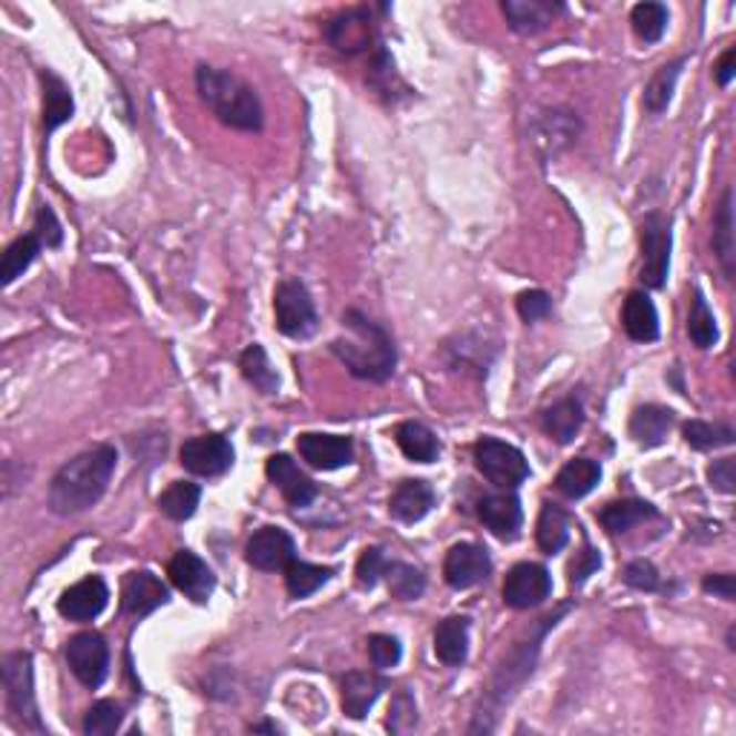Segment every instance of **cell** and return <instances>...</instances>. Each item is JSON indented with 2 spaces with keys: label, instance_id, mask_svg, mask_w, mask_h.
<instances>
[{
  "label": "cell",
  "instance_id": "obj_1",
  "mask_svg": "<svg viewBox=\"0 0 736 736\" xmlns=\"http://www.w3.org/2000/svg\"><path fill=\"white\" fill-rule=\"evenodd\" d=\"M115 463H119V454L110 443H99L67 460L64 467L52 474L50 495H47L50 510L61 518H70L95 507L113 481Z\"/></svg>",
  "mask_w": 736,
  "mask_h": 736
},
{
  "label": "cell",
  "instance_id": "obj_2",
  "mask_svg": "<svg viewBox=\"0 0 736 736\" xmlns=\"http://www.w3.org/2000/svg\"><path fill=\"white\" fill-rule=\"evenodd\" d=\"M328 348L360 380L386 382L395 375L397 348L391 334L357 308L343 314V337L331 340Z\"/></svg>",
  "mask_w": 736,
  "mask_h": 736
},
{
  "label": "cell",
  "instance_id": "obj_3",
  "mask_svg": "<svg viewBox=\"0 0 736 736\" xmlns=\"http://www.w3.org/2000/svg\"><path fill=\"white\" fill-rule=\"evenodd\" d=\"M196 90L198 99L205 101L225 127L245 130V133H259L265 124L263 101L256 95L248 81H242L234 72L219 70V67H196Z\"/></svg>",
  "mask_w": 736,
  "mask_h": 736
},
{
  "label": "cell",
  "instance_id": "obj_4",
  "mask_svg": "<svg viewBox=\"0 0 736 736\" xmlns=\"http://www.w3.org/2000/svg\"><path fill=\"white\" fill-rule=\"evenodd\" d=\"M3 694H7V708L9 714L29 730L43 734V723L38 716V702H35V673H32V653L14 651L3 656Z\"/></svg>",
  "mask_w": 736,
  "mask_h": 736
},
{
  "label": "cell",
  "instance_id": "obj_5",
  "mask_svg": "<svg viewBox=\"0 0 736 736\" xmlns=\"http://www.w3.org/2000/svg\"><path fill=\"white\" fill-rule=\"evenodd\" d=\"M276 331L290 340H308L319 328L317 305L299 279H283L274 290Z\"/></svg>",
  "mask_w": 736,
  "mask_h": 736
},
{
  "label": "cell",
  "instance_id": "obj_6",
  "mask_svg": "<svg viewBox=\"0 0 736 736\" xmlns=\"http://www.w3.org/2000/svg\"><path fill=\"white\" fill-rule=\"evenodd\" d=\"M474 467L489 483L501 489H518L530 478L524 452L498 438H481L474 443Z\"/></svg>",
  "mask_w": 736,
  "mask_h": 736
},
{
  "label": "cell",
  "instance_id": "obj_7",
  "mask_svg": "<svg viewBox=\"0 0 736 736\" xmlns=\"http://www.w3.org/2000/svg\"><path fill=\"white\" fill-rule=\"evenodd\" d=\"M638 231H642V283L653 290L665 288L673 248L671 219L665 213L653 211L644 216Z\"/></svg>",
  "mask_w": 736,
  "mask_h": 736
},
{
  "label": "cell",
  "instance_id": "obj_8",
  "mask_svg": "<svg viewBox=\"0 0 736 736\" xmlns=\"http://www.w3.org/2000/svg\"><path fill=\"white\" fill-rule=\"evenodd\" d=\"M581 135V119L579 113L566 110V106H552L544 110L539 119L532 121V147L539 150V156L544 162L559 159L561 153L573 147Z\"/></svg>",
  "mask_w": 736,
  "mask_h": 736
},
{
  "label": "cell",
  "instance_id": "obj_9",
  "mask_svg": "<svg viewBox=\"0 0 736 736\" xmlns=\"http://www.w3.org/2000/svg\"><path fill=\"white\" fill-rule=\"evenodd\" d=\"M67 665H70L72 676L84 687L95 691L104 685L106 671H110V647L106 638L95 631L75 633L67 642Z\"/></svg>",
  "mask_w": 736,
  "mask_h": 736
},
{
  "label": "cell",
  "instance_id": "obj_10",
  "mask_svg": "<svg viewBox=\"0 0 736 736\" xmlns=\"http://www.w3.org/2000/svg\"><path fill=\"white\" fill-rule=\"evenodd\" d=\"M234 443L225 435H198V438L184 440L178 449V460L196 478H219L234 467Z\"/></svg>",
  "mask_w": 736,
  "mask_h": 736
},
{
  "label": "cell",
  "instance_id": "obj_11",
  "mask_svg": "<svg viewBox=\"0 0 736 736\" xmlns=\"http://www.w3.org/2000/svg\"><path fill=\"white\" fill-rule=\"evenodd\" d=\"M552 593V575L544 564L535 561H521L507 573L503 579V604L512 610H530L539 607L550 599Z\"/></svg>",
  "mask_w": 736,
  "mask_h": 736
},
{
  "label": "cell",
  "instance_id": "obj_12",
  "mask_svg": "<svg viewBox=\"0 0 736 736\" xmlns=\"http://www.w3.org/2000/svg\"><path fill=\"white\" fill-rule=\"evenodd\" d=\"M294 559H297V544L283 527H263L245 544V561L263 573H276V570L285 573V566Z\"/></svg>",
  "mask_w": 736,
  "mask_h": 736
},
{
  "label": "cell",
  "instance_id": "obj_13",
  "mask_svg": "<svg viewBox=\"0 0 736 736\" xmlns=\"http://www.w3.org/2000/svg\"><path fill=\"white\" fill-rule=\"evenodd\" d=\"M326 38L337 52L346 55H357V52H368L375 47L377 29L371 21V12L366 7L346 9L337 18H331L326 27Z\"/></svg>",
  "mask_w": 736,
  "mask_h": 736
},
{
  "label": "cell",
  "instance_id": "obj_14",
  "mask_svg": "<svg viewBox=\"0 0 736 736\" xmlns=\"http://www.w3.org/2000/svg\"><path fill=\"white\" fill-rule=\"evenodd\" d=\"M492 573V561H489V552L481 544H472V541H460L452 550L447 552V561H443V579L452 590H469L478 587L481 581L489 579Z\"/></svg>",
  "mask_w": 736,
  "mask_h": 736
},
{
  "label": "cell",
  "instance_id": "obj_15",
  "mask_svg": "<svg viewBox=\"0 0 736 736\" xmlns=\"http://www.w3.org/2000/svg\"><path fill=\"white\" fill-rule=\"evenodd\" d=\"M297 452L308 467L334 472V469L348 467L355 460V440L346 435L305 432L297 438Z\"/></svg>",
  "mask_w": 736,
  "mask_h": 736
},
{
  "label": "cell",
  "instance_id": "obj_16",
  "mask_svg": "<svg viewBox=\"0 0 736 736\" xmlns=\"http://www.w3.org/2000/svg\"><path fill=\"white\" fill-rule=\"evenodd\" d=\"M171 602V590L164 584L159 575H153L150 570H135V573L124 575V584H121V607L127 616L144 619L150 616L153 610L164 607Z\"/></svg>",
  "mask_w": 736,
  "mask_h": 736
},
{
  "label": "cell",
  "instance_id": "obj_17",
  "mask_svg": "<svg viewBox=\"0 0 736 736\" xmlns=\"http://www.w3.org/2000/svg\"><path fill=\"white\" fill-rule=\"evenodd\" d=\"M167 573H171L173 587H176L178 593L187 595L191 602L196 604L211 602L213 590H216V575H213V570L205 564V561L198 559L196 552L178 550L171 559Z\"/></svg>",
  "mask_w": 736,
  "mask_h": 736
},
{
  "label": "cell",
  "instance_id": "obj_18",
  "mask_svg": "<svg viewBox=\"0 0 736 736\" xmlns=\"http://www.w3.org/2000/svg\"><path fill=\"white\" fill-rule=\"evenodd\" d=\"M106 602H110L106 581L101 575H86L79 584L64 590V595L58 599V613L70 622H92L104 613Z\"/></svg>",
  "mask_w": 736,
  "mask_h": 736
},
{
  "label": "cell",
  "instance_id": "obj_19",
  "mask_svg": "<svg viewBox=\"0 0 736 736\" xmlns=\"http://www.w3.org/2000/svg\"><path fill=\"white\" fill-rule=\"evenodd\" d=\"M265 472H268V481L283 492L285 501L290 507H297V510L311 507L314 498H317V483L297 467V460L290 458V454H270Z\"/></svg>",
  "mask_w": 736,
  "mask_h": 736
},
{
  "label": "cell",
  "instance_id": "obj_20",
  "mask_svg": "<svg viewBox=\"0 0 736 736\" xmlns=\"http://www.w3.org/2000/svg\"><path fill=\"white\" fill-rule=\"evenodd\" d=\"M478 518L501 541H515L521 535V527H524V510H521V501L512 492L483 495L478 501Z\"/></svg>",
  "mask_w": 736,
  "mask_h": 736
},
{
  "label": "cell",
  "instance_id": "obj_21",
  "mask_svg": "<svg viewBox=\"0 0 736 736\" xmlns=\"http://www.w3.org/2000/svg\"><path fill=\"white\" fill-rule=\"evenodd\" d=\"M501 9L518 35H539L566 12L561 0H503Z\"/></svg>",
  "mask_w": 736,
  "mask_h": 736
},
{
  "label": "cell",
  "instance_id": "obj_22",
  "mask_svg": "<svg viewBox=\"0 0 736 736\" xmlns=\"http://www.w3.org/2000/svg\"><path fill=\"white\" fill-rule=\"evenodd\" d=\"M539 642L541 638H535L532 647H527V644L515 647V651L510 653V658L498 667V673L492 676V685H489L487 705H495V708H501L503 702H510V694H515V687L532 673L535 656H539Z\"/></svg>",
  "mask_w": 736,
  "mask_h": 736
},
{
  "label": "cell",
  "instance_id": "obj_23",
  "mask_svg": "<svg viewBox=\"0 0 736 736\" xmlns=\"http://www.w3.org/2000/svg\"><path fill=\"white\" fill-rule=\"evenodd\" d=\"M343 711L351 719H362L375 708L382 691H389V679L371 671H351L343 676Z\"/></svg>",
  "mask_w": 736,
  "mask_h": 736
},
{
  "label": "cell",
  "instance_id": "obj_24",
  "mask_svg": "<svg viewBox=\"0 0 736 736\" xmlns=\"http://www.w3.org/2000/svg\"><path fill=\"white\" fill-rule=\"evenodd\" d=\"M435 507V489L420 478H409L395 487L389 498V515L400 524H418Z\"/></svg>",
  "mask_w": 736,
  "mask_h": 736
},
{
  "label": "cell",
  "instance_id": "obj_25",
  "mask_svg": "<svg viewBox=\"0 0 736 736\" xmlns=\"http://www.w3.org/2000/svg\"><path fill=\"white\" fill-rule=\"evenodd\" d=\"M673 423H676V415H673L671 409H665V406H638L631 418V438L636 440L642 449H656L667 440V432L673 429Z\"/></svg>",
  "mask_w": 736,
  "mask_h": 736
},
{
  "label": "cell",
  "instance_id": "obj_26",
  "mask_svg": "<svg viewBox=\"0 0 736 736\" xmlns=\"http://www.w3.org/2000/svg\"><path fill=\"white\" fill-rule=\"evenodd\" d=\"M41 86H43V133H55L61 124L72 119L75 113V101L61 75L52 70H41Z\"/></svg>",
  "mask_w": 736,
  "mask_h": 736
},
{
  "label": "cell",
  "instance_id": "obj_27",
  "mask_svg": "<svg viewBox=\"0 0 736 736\" xmlns=\"http://www.w3.org/2000/svg\"><path fill=\"white\" fill-rule=\"evenodd\" d=\"M622 326L633 343H653L658 340V311L653 299L644 290H633L624 299Z\"/></svg>",
  "mask_w": 736,
  "mask_h": 736
},
{
  "label": "cell",
  "instance_id": "obj_28",
  "mask_svg": "<svg viewBox=\"0 0 736 736\" xmlns=\"http://www.w3.org/2000/svg\"><path fill=\"white\" fill-rule=\"evenodd\" d=\"M595 518H599V524H602L610 535H624V532H631L633 527L644 524V521H651V518H658V510L647 501L624 498V501L604 503L602 510L595 512Z\"/></svg>",
  "mask_w": 736,
  "mask_h": 736
},
{
  "label": "cell",
  "instance_id": "obj_29",
  "mask_svg": "<svg viewBox=\"0 0 736 736\" xmlns=\"http://www.w3.org/2000/svg\"><path fill=\"white\" fill-rule=\"evenodd\" d=\"M435 656L447 667L467 665L469 656V619L449 616L435 631Z\"/></svg>",
  "mask_w": 736,
  "mask_h": 736
},
{
  "label": "cell",
  "instance_id": "obj_30",
  "mask_svg": "<svg viewBox=\"0 0 736 736\" xmlns=\"http://www.w3.org/2000/svg\"><path fill=\"white\" fill-rule=\"evenodd\" d=\"M599 481H602L599 460L573 458L555 474V489H559L564 498H570V501H579V498H587L590 492L599 487Z\"/></svg>",
  "mask_w": 736,
  "mask_h": 736
},
{
  "label": "cell",
  "instance_id": "obj_31",
  "mask_svg": "<svg viewBox=\"0 0 736 736\" xmlns=\"http://www.w3.org/2000/svg\"><path fill=\"white\" fill-rule=\"evenodd\" d=\"M395 440L400 452L406 454L415 463H435L440 454V440L435 438V432L420 420H403V423L395 429Z\"/></svg>",
  "mask_w": 736,
  "mask_h": 736
},
{
  "label": "cell",
  "instance_id": "obj_32",
  "mask_svg": "<svg viewBox=\"0 0 736 736\" xmlns=\"http://www.w3.org/2000/svg\"><path fill=\"white\" fill-rule=\"evenodd\" d=\"M541 426H544V432L550 435L555 443L566 447V443H573L575 435H579L581 426H584V409H581L575 397H564V400L552 403L550 409L544 411Z\"/></svg>",
  "mask_w": 736,
  "mask_h": 736
},
{
  "label": "cell",
  "instance_id": "obj_33",
  "mask_svg": "<svg viewBox=\"0 0 736 736\" xmlns=\"http://www.w3.org/2000/svg\"><path fill=\"white\" fill-rule=\"evenodd\" d=\"M714 254L723 265L725 276L734 279V263H736V245H734V191L725 187L719 207L714 216Z\"/></svg>",
  "mask_w": 736,
  "mask_h": 736
},
{
  "label": "cell",
  "instance_id": "obj_34",
  "mask_svg": "<svg viewBox=\"0 0 736 736\" xmlns=\"http://www.w3.org/2000/svg\"><path fill=\"white\" fill-rule=\"evenodd\" d=\"M685 64H687V58H676V61H671V64H662L656 72H653L651 81H647V86H644V95H642L644 113H651V115L665 113L667 106H671L673 92H676V81H679L682 67Z\"/></svg>",
  "mask_w": 736,
  "mask_h": 736
},
{
  "label": "cell",
  "instance_id": "obj_35",
  "mask_svg": "<svg viewBox=\"0 0 736 736\" xmlns=\"http://www.w3.org/2000/svg\"><path fill=\"white\" fill-rule=\"evenodd\" d=\"M535 541H539V550L546 555H555V552L564 550L570 544V518L561 510L559 503L546 501L541 507L539 524H535Z\"/></svg>",
  "mask_w": 736,
  "mask_h": 736
},
{
  "label": "cell",
  "instance_id": "obj_36",
  "mask_svg": "<svg viewBox=\"0 0 736 736\" xmlns=\"http://www.w3.org/2000/svg\"><path fill=\"white\" fill-rule=\"evenodd\" d=\"M239 368L242 377H245L259 395L270 397L279 391V375H276V368L270 366L268 355H265V348L259 346V343H254V346H248L242 351Z\"/></svg>",
  "mask_w": 736,
  "mask_h": 736
},
{
  "label": "cell",
  "instance_id": "obj_37",
  "mask_svg": "<svg viewBox=\"0 0 736 736\" xmlns=\"http://www.w3.org/2000/svg\"><path fill=\"white\" fill-rule=\"evenodd\" d=\"M331 575L334 566H319L294 559L285 566V587H288L290 599H308V595L317 593L319 587H326Z\"/></svg>",
  "mask_w": 736,
  "mask_h": 736
},
{
  "label": "cell",
  "instance_id": "obj_38",
  "mask_svg": "<svg viewBox=\"0 0 736 736\" xmlns=\"http://www.w3.org/2000/svg\"><path fill=\"white\" fill-rule=\"evenodd\" d=\"M382 579L389 584V593L400 602H418L426 590V575L415 564H406V561H386Z\"/></svg>",
  "mask_w": 736,
  "mask_h": 736
},
{
  "label": "cell",
  "instance_id": "obj_39",
  "mask_svg": "<svg viewBox=\"0 0 736 736\" xmlns=\"http://www.w3.org/2000/svg\"><path fill=\"white\" fill-rule=\"evenodd\" d=\"M198 501H202V489H198V483L176 481L159 495V510H162V515L171 518V521H178V524H182V521L193 518Z\"/></svg>",
  "mask_w": 736,
  "mask_h": 736
},
{
  "label": "cell",
  "instance_id": "obj_40",
  "mask_svg": "<svg viewBox=\"0 0 736 736\" xmlns=\"http://www.w3.org/2000/svg\"><path fill=\"white\" fill-rule=\"evenodd\" d=\"M41 248L43 245L35 234L18 236V239H14L12 245L3 251V263H0V283L12 285L18 276H23V270H27L29 265L38 259Z\"/></svg>",
  "mask_w": 736,
  "mask_h": 736
},
{
  "label": "cell",
  "instance_id": "obj_41",
  "mask_svg": "<svg viewBox=\"0 0 736 736\" xmlns=\"http://www.w3.org/2000/svg\"><path fill=\"white\" fill-rule=\"evenodd\" d=\"M687 337L696 348H714L719 340V328H716V317L708 308V299L699 288L694 290V303H691V314H687Z\"/></svg>",
  "mask_w": 736,
  "mask_h": 736
},
{
  "label": "cell",
  "instance_id": "obj_42",
  "mask_svg": "<svg viewBox=\"0 0 736 736\" xmlns=\"http://www.w3.org/2000/svg\"><path fill=\"white\" fill-rule=\"evenodd\" d=\"M667 21H671L667 7L665 3H656V0H644V3H636L631 12V27L642 43L662 41V35H665V29H667Z\"/></svg>",
  "mask_w": 736,
  "mask_h": 736
},
{
  "label": "cell",
  "instance_id": "obj_43",
  "mask_svg": "<svg viewBox=\"0 0 736 736\" xmlns=\"http://www.w3.org/2000/svg\"><path fill=\"white\" fill-rule=\"evenodd\" d=\"M685 443L696 452H711V449L730 447L736 438L734 426L728 423H708V420H687L685 429Z\"/></svg>",
  "mask_w": 736,
  "mask_h": 736
},
{
  "label": "cell",
  "instance_id": "obj_44",
  "mask_svg": "<svg viewBox=\"0 0 736 736\" xmlns=\"http://www.w3.org/2000/svg\"><path fill=\"white\" fill-rule=\"evenodd\" d=\"M124 723V711L119 702L101 699L95 702L84 716V734L86 736H110L121 728Z\"/></svg>",
  "mask_w": 736,
  "mask_h": 736
},
{
  "label": "cell",
  "instance_id": "obj_45",
  "mask_svg": "<svg viewBox=\"0 0 736 736\" xmlns=\"http://www.w3.org/2000/svg\"><path fill=\"white\" fill-rule=\"evenodd\" d=\"M368 658H371V665L377 671H389V667L400 665V658H403V644L400 638L386 636V633H375V636H368Z\"/></svg>",
  "mask_w": 736,
  "mask_h": 736
},
{
  "label": "cell",
  "instance_id": "obj_46",
  "mask_svg": "<svg viewBox=\"0 0 736 736\" xmlns=\"http://www.w3.org/2000/svg\"><path fill=\"white\" fill-rule=\"evenodd\" d=\"M389 730L391 734H406L418 725V705L411 699L409 691H397L395 702H391L389 708Z\"/></svg>",
  "mask_w": 736,
  "mask_h": 736
},
{
  "label": "cell",
  "instance_id": "obj_47",
  "mask_svg": "<svg viewBox=\"0 0 736 736\" xmlns=\"http://www.w3.org/2000/svg\"><path fill=\"white\" fill-rule=\"evenodd\" d=\"M382 570H386V555L380 546H366L357 561V587L375 590L377 581L382 579Z\"/></svg>",
  "mask_w": 736,
  "mask_h": 736
},
{
  "label": "cell",
  "instance_id": "obj_48",
  "mask_svg": "<svg viewBox=\"0 0 736 736\" xmlns=\"http://www.w3.org/2000/svg\"><path fill=\"white\" fill-rule=\"evenodd\" d=\"M515 311H518V317L524 319V323H539V319L550 317L552 314L550 294H546V290H539V288L518 294Z\"/></svg>",
  "mask_w": 736,
  "mask_h": 736
},
{
  "label": "cell",
  "instance_id": "obj_49",
  "mask_svg": "<svg viewBox=\"0 0 736 736\" xmlns=\"http://www.w3.org/2000/svg\"><path fill=\"white\" fill-rule=\"evenodd\" d=\"M624 584L633 590H642V593H656L658 587H662V579H658V570L651 564V561H631V564L624 566L622 573Z\"/></svg>",
  "mask_w": 736,
  "mask_h": 736
},
{
  "label": "cell",
  "instance_id": "obj_50",
  "mask_svg": "<svg viewBox=\"0 0 736 736\" xmlns=\"http://www.w3.org/2000/svg\"><path fill=\"white\" fill-rule=\"evenodd\" d=\"M32 234H35L38 239H41V245H47V248H58V245L64 242V227H61V222H58V216L50 211V207H41V211H38Z\"/></svg>",
  "mask_w": 736,
  "mask_h": 736
},
{
  "label": "cell",
  "instance_id": "obj_51",
  "mask_svg": "<svg viewBox=\"0 0 736 736\" xmlns=\"http://www.w3.org/2000/svg\"><path fill=\"white\" fill-rule=\"evenodd\" d=\"M708 483L711 489L723 492V495H734L736 492V460L723 458L714 460L708 467Z\"/></svg>",
  "mask_w": 736,
  "mask_h": 736
},
{
  "label": "cell",
  "instance_id": "obj_52",
  "mask_svg": "<svg viewBox=\"0 0 736 736\" xmlns=\"http://www.w3.org/2000/svg\"><path fill=\"white\" fill-rule=\"evenodd\" d=\"M599 566H602V555H599L593 546H584V550L575 555L573 564H570V584H573V587H581Z\"/></svg>",
  "mask_w": 736,
  "mask_h": 736
},
{
  "label": "cell",
  "instance_id": "obj_53",
  "mask_svg": "<svg viewBox=\"0 0 736 736\" xmlns=\"http://www.w3.org/2000/svg\"><path fill=\"white\" fill-rule=\"evenodd\" d=\"M702 590L711 595H716V599H723V602H734L736 599V581L730 573H711L702 579Z\"/></svg>",
  "mask_w": 736,
  "mask_h": 736
},
{
  "label": "cell",
  "instance_id": "obj_54",
  "mask_svg": "<svg viewBox=\"0 0 736 736\" xmlns=\"http://www.w3.org/2000/svg\"><path fill=\"white\" fill-rule=\"evenodd\" d=\"M734 75H736V50H734V47H728V50L723 52V58L716 61L714 79H716V84H719V86H730Z\"/></svg>",
  "mask_w": 736,
  "mask_h": 736
},
{
  "label": "cell",
  "instance_id": "obj_55",
  "mask_svg": "<svg viewBox=\"0 0 736 736\" xmlns=\"http://www.w3.org/2000/svg\"><path fill=\"white\" fill-rule=\"evenodd\" d=\"M279 725L274 723H263V725H251V734H279Z\"/></svg>",
  "mask_w": 736,
  "mask_h": 736
}]
</instances>
